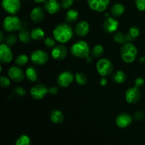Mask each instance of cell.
Returning <instances> with one entry per match:
<instances>
[{
    "label": "cell",
    "mask_w": 145,
    "mask_h": 145,
    "mask_svg": "<svg viewBox=\"0 0 145 145\" xmlns=\"http://www.w3.org/2000/svg\"><path fill=\"white\" fill-rule=\"evenodd\" d=\"M127 33H128L130 34V35H131L135 40V38H137V37L139 36V35H140V30L138 27L133 26L129 29V31Z\"/></svg>",
    "instance_id": "obj_33"
},
{
    "label": "cell",
    "mask_w": 145,
    "mask_h": 145,
    "mask_svg": "<svg viewBox=\"0 0 145 145\" xmlns=\"http://www.w3.org/2000/svg\"><path fill=\"white\" fill-rule=\"evenodd\" d=\"M74 80V76L70 72L65 71L62 72L59 74L57 79V82L58 85L61 87H67L71 84L72 83Z\"/></svg>",
    "instance_id": "obj_12"
},
{
    "label": "cell",
    "mask_w": 145,
    "mask_h": 145,
    "mask_svg": "<svg viewBox=\"0 0 145 145\" xmlns=\"http://www.w3.org/2000/svg\"><path fill=\"white\" fill-rule=\"evenodd\" d=\"M61 3L57 0H46L44 3V8L50 14H55L61 9Z\"/></svg>",
    "instance_id": "obj_13"
},
{
    "label": "cell",
    "mask_w": 145,
    "mask_h": 145,
    "mask_svg": "<svg viewBox=\"0 0 145 145\" xmlns=\"http://www.w3.org/2000/svg\"><path fill=\"white\" fill-rule=\"evenodd\" d=\"M107 83H108V80H107V79L105 77V76H103V78H101V79L100 84L101 86H106V85L107 84Z\"/></svg>",
    "instance_id": "obj_42"
},
{
    "label": "cell",
    "mask_w": 145,
    "mask_h": 145,
    "mask_svg": "<svg viewBox=\"0 0 145 145\" xmlns=\"http://www.w3.org/2000/svg\"><path fill=\"white\" fill-rule=\"evenodd\" d=\"M125 11V7L122 4H116L112 7L110 12L114 17H118L123 15Z\"/></svg>",
    "instance_id": "obj_23"
},
{
    "label": "cell",
    "mask_w": 145,
    "mask_h": 145,
    "mask_svg": "<svg viewBox=\"0 0 145 145\" xmlns=\"http://www.w3.org/2000/svg\"><path fill=\"white\" fill-rule=\"evenodd\" d=\"M6 44H7L9 46H12V45H15L17 42V38L15 35L14 34H11L8 35V36L6 38Z\"/></svg>",
    "instance_id": "obj_32"
},
{
    "label": "cell",
    "mask_w": 145,
    "mask_h": 145,
    "mask_svg": "<svg viewBox=\"0 0 145 145\" xmlns=\"http://www.w3.org/2000/svg\"><path fill=\"white\" fill-rule=\"evenodd\" d=\"M3 28L7 32H15L21 29L22 23L16 16H8L3 21Z\"/></svg>",
    "instance_id": "obj_4"
},
{
    "label": "cell",
    "mask_w": 145,
    "mask_h": 145,
    "mask_svg": "<svg viewBox=\"0 0 145 145\" xmlns=\"http://www.w3.org/2000/svg\"><path fill=\"white\" fill-rule=\"evenodd\" d=\"M13 54L9 45L6 43L0 45V60L2 63H9L12 60Z\"/></svg>",
    "instance_id": "obj_11"
},
{
    "label": "cell",
    "mask_w": 145,
    "mask_h": 145,
    "mask_svg": "<svg viewBox=\"0 0 145 145\" xmlns=\"http://www.w3.org/2000/svg\"><path fill=\"white\" fill-rule=\"evenodd\" d=\"M131 116L127 113H121L116 118V125L120 128H125L130 125L132 123Z\"/></svg>",
    "instance_id": "obj_17"
},
{
    "label": "cell",
    "mask_w": 145,
    "mask_h": 145,
    "mask_svg": "<svg viewBox=\"0 0 145 145\" xmlns=\"http://www.w3.org/2000/svg\"><path fill=\"white\" fill-rule=\"evenodd\" d=\"M14 93H15V94H16L17 96H25V93H26V91H25V90L23 87L17 86V87H16L15 89H14Z\"/></svg>",
    "instance_id": "obj_38"
},
{
    "label": "cell",
    "mask_w": 145,
    "mask_h": 145,
    "mask_svg": "<svg viewBox=\"0 0 145 145\" xmlns=\"http://www.w3.org/2000/svg\"><path fill=\"white\" fill-rule=\"evenodd\" d=\"M89 7L93 11L102 12L108 7L110 0H87Z\"/></svg>",
    "instance_id": "obj_10"
},
{
    "label": "cell",
    "mask_w": 145,
    "mask_h": 145,
    "mask_svg": "<svg viewBox=\"0 0 145 145\" xmlns=\"http://www.w3.org/2000/svg\"><path fill=\"white\" fill-rule=\"evenodd\" d=\"M121 57L125 62L132 63L135 61L137 55V49L133 44L126 42L123 44L120 50Z\"/></svg>",
    "instance_id": "obj_2"
},
{
    "label": "cell",
    "mask_w": 145,
    "mask_h": 145,
    "mask_svg": "<svg viewBox=\"0 0 145 145\" xmlns=\"http://www.w3.org/2000/svg\"><path fill=\"white\" fill-rule=\"evenodd\" d=\"M0 84L3 88H6L10 85V80L7 77L4 76H1L0 77Z\"/></svg>",
    "instance_id": "obj_35"
},
{
    "label": "cell",
    "mask_w": 145,
    "mask_h": 145,
    "mask_svg": "<svg viewBox=\"0 0 145 145\" xmlns=\"http://www.w3.org/2000/svg\"><path fill=\"white\" fill-rule=\"evenodd\" d=\"M31 139L26 135H22L17 139L15 145H30Z\"/></svg>",
    "instance_id": "obj_28"
},
{
    "label": "cell",
    "mask_w": 145,
    "mask_h": 145,
    "mask_svg": "<svg viewBox=\"0 0 145 145\" xmlns=\"http://www.w3.org/2000/svg\"><path fill=\"white\" fill-rule=\"evenodd\" d=\"M34 1L40 4V3H45L46 1V0H34Z\"/></svg>",
    "instance_id": "obj_43"
},
{
    "label": "cell",
    "mask_w": 145,
    "mask_h": 145,
    "mask_svg": "<svg viewBox=\"0 0 145 145\" xmlns=\"http://www.w3.org/2000/svg\"><path fill=\"white\" fill-rule=\"evenodd\" d=\"M103 51H104V50H103V46L101 45H97L93 48L91 54L95 57H100L103 54Z\"/></svg>",
    "instance_id": "obj_30"
},
{
    "label": "cell",
    "mask_w": 145,
    "mask_h": 145,
    "mask_svg": "<svg viewBox=\"0 0 145 145\" xmlns=\"http://www.w3.org/2000/svg\"><path fill=\"white\" fill-rule=\"evenodd\" d=\"M31 38L35 40H40L43 39L45 37V32L40 28H35L31 31Z\"/></svg>",
    "instance_id": "obj_24"
},
{
    "label": "cell",
    "mask_w": 145,
    "mask_h": 145,
    "mask_svg": "<svg viewBox=\"0 0 145 145\" xmlns=\"http://www.w3.org/2000/svg\"><path fill=\"white\" fill-rule=\"evenodd\" d=\"M141 98V92L138 87L135 86L134 87L130 88L125 93V99L127 103L134 104L137 103Z\"/></svg>",
    "instance_id": "obj_8"
},
{
    "label": "cell",
    "mask_w": 145,
    "mask_h": 145,
    "mask_svg": "<svg viewBox=\"0 0 145 145\" xmlns=\"http://www.w3.org/2000/svg\"><path fill=\"white\" fill-rule=\"evenodd\" d=\"M74 0H62L61 1V5L63 8H69L73 5Z\"/></svg>",
    "instance_id": "obj_37"
},
{
    "label": "cell",
    "mask_w": 145,
    "mask_h": 145,
    "mask_svg": "<svg viewBox=\"0 0 145 145\" xmlns=\"http://www.w3.org/2000/svg\"><path fill=\"white\" fill-rule=\"evenodd\" d=\"M135 4L137 9L141 11H145V0H135Z\"/></svg>",
    "instance_id": "obj_36"
},
{
    "label": "cell",
    "mask_w": 145,
    "mask_h": 145,
    "mask_svg": "<svg viewBox=\"0 0 145 145\" xmlns=\"http://www.w3.org/2000/svg\"><path fill=\"white\" fill-rule=\"evenodd\" d=\"M55 43H56V42H55V40L52 38H50V37H48V38L44 40V45L48 48H52V47L55 46Z\"/></svg>",
    "instance_id": "obj_34"
},
{
    "label": "cell",
    "mask_w": 145,
    "mask_h": 145,
    "mask_svg": "<svg viewBox=\"0 0 145 145\" xmlns=\"http://www.w3.org/2000/svg\"><path fill=\"white\" fill-rule=\"evenodd\" d=\"M23 1H25V0H23Z\"/></svg>",
    "instance_id": "obj_47"
},
{
    "label": "cell",
    "mask_w": 145,
    "mask_h": 145,
    "mask_svg": "<svg viewBox=\"0 0 145 145\" xmlns=\"http://www.w3.org/2000/svg\"><path fill=\"white\" fill-rule=\"evenodd\" d=\"M48 55L46 52L42 50H36L31 52L30 59L31 62L35 65H42L48 60Z\"/></svg>",
    "instance_id": "obj_6"
},
{
    "label": "cell",
    "mask_w": 145,
    "mask_h": 145,
    "mask_svg": "<svg viewBox=\"0 0 145 145\" xmlns=\"http://www.w3.org/2000/svg\"><path fill=\"white\" fill-rule=\"evenodd\" d=\"M133 118H134L135 120L140 121V120H142L144 119V114L142 111H136L135 113H134Z\"/></svg>",
    "instance_id": "obj_39"
},
{
    "label": "cell",
    "mask_w": 145,
    "mask_h": 145,
    "mask_svg": "<svg viewBox=\"0 0 145 145\" xmlns=\"http://www.w3.org/2000/svg\"><path fill=\"white\" fill-rule=\"evenodd\" d=\"M96 69L98 72L102 76H107L113 72V64L110 59L108 58H103L98 61L96 64Z\"/></svg>",
    "instance_id": "obj_5"
},
{
    "label": "cell",
    "mask_w": 145,
    "mask_h": 145,
    "mask_svg": "<svg viewBox=\"0 0 145 145\" xmlns=\"http://www.w3.org/2000/svg\"><path fill=\"white\" fill-rule=\"evenodd\" d=\"M58 92V89L57 87H51L49 89V93L52 95H55Z\"/></svg>",
    "instance_id": "obj_41"
},
{
    "label": "cell",
    "mask_w": 145,
    "mask_h": 145,
    "mask_svg": "<svg viewBox=\"0 0 145 145\" xmlns=\"http://www.w3.org/2000/svg\"><path fill=\"white\" fill-rule=\"evenodd\" d=\"M25 76H26L27 79L31 82H36L38 77V71L36 70L35 68L33 67H29L28 68H27L26 71H25Z\"/></svg>",
    "instance_id": "obj_21"
},
{
    "label": "cell",
    "mask_w": 145,
    "mask_h": 145,
    "mask_svg": "<svg viewBox=\"0 0 145 145\" xmlns=\"http://www.w3.org/2000/svg\"><path fill=\"white\" fill-rule=\"evenodd\" d=\"M49 93V89L44 84H38L31 89V95L33 99L40 100Z\"/></svg>",
    "instance_id": "obj_9"
},
{
    "label": "cell",
    "mask_w": 145,
    "mask_h": 145,
    "mask_svg": "<svg viewBox=\"0 0 145 145\" xmlns=\"http://www.w3.org/2000/svg\"><path fill=\"white\" fill-rule=\"evenodd\" d=\"M53 37L57 42L65 43L72 38L74 35L72 26L67 24H60L54 28Z\"/></svg>",
    "instance_id": "obj_1"
},
{
    "label": "cell",
    "mask_w": 145,
    "mask_h": 145,
    "mask_svg": "<svg viewBox=\"0 0 145 145\" xmlns=\"http://www.w3.org/2000/svg\"><path fill=\"white\" fill-rule=\"evenodd\" d=\"M28 62V57L26 55H20L16 57L15 59V63L18 65V67H22L26 65Z\"/></svg>",
    "instance_id": "obj_27"
},
{
    "label": "cell",
    "mask_w": 145,
    "mask_h": 145,
    "mask_svg": "<svg viewBox=\"0 0 145 145\" xmlns=\"http://www.w3.org/2000/svg\"><path fill=\"white\" fill-rule=\"evenodd\" d=\"M79 17V12L76 9H69L67 12L65 20L67 23H73L77 20Z\"/></svg>",
    "instance_id": "obj_25"
},
{
    "label": "cell",
    "mask_w": 145,
    "mask_h": 145,
    "mask_svg": "<svg viewBox=\"0 0 145 145\" xmlns=\"http://www.w3.org/2000/svg\"><path fill=\"white\" fill-rule=\"evenodd\" d=\"M18 38H19L21 42L27 44L30 42L31 39V33L28 32V30L22 27L21 29L19 31V33H18Z\"/></svg>",
    "instance_id": "obj_22"
},
{
    "label": "cell",
    "mask_w": 145,
    "mask_h": 145,
    "mask_svg": "<svg viewBox=\"0 0 145 145\" xmlns=\"http://www.w3.org/2000/svg\"><path fill=\"white\" fill-rule=\"evenodd\" d=\"M144 60H145V57H142V58H141V59H140V62H144Z\"/></svg>",
    "instance_id": "obj_46"
},
{
    "label": "cell",
    "mask_w": 145,
    "mask_h": 145,
    "mask_svg": "<svg viewBox=\"0 0 145 145\" xmlns=\"http://www.w3.org/2000/svg\"><path fill=\"white\" fill-rule=\"evenodd\" d=\"M51 55L56 60H62L67 55V49L64 45H58L52 49Z\"/></svg>",
    "instance_id": "obj_14"
},
{
    "label": "cell",
    "mask_w": 145,
    "mask_h": 145,
    "mask_svg": "<svg viewBox=\"0 0 145 145\" xmlns=\"http://www.w3.org/2000/svg\"><path fill=\"white\" fill-rule=\"evenodd\" d=\"M114 40L118 44H124L126 41L125 35L121 32H117L114 35Z\"/></svg>",
    "instance_id": "obj_31"
},
{
    "label": "cell",
    "mask_w": 145,
    "mask_h": 145,
    "mask_svg": "<svg viewBox=\"0 0 145 145\" xmlns=\"http://www.w3.org/2000/svg\"><path fill=\"white\" fill-rule=\"evenodd\" d=\"M144 84V80L142 77H137V79H135V86L137 87H140V86H142Z\"/></svg>",
    "instance_id": "obj_40"
},
{
    "label": "cell",
    "mask_w": 145,
    "mask_h": 145,
    "mask_svg": "<svg viewBox=\"0 0 145 145\" xmlns=\"http://www.w3.org/2000/svg\"><path fill=\"white\" fill-rule=\"evenodd\" d=\"M45 16V11L42 8L40 7H35L31 13V18L33 22L39 23L43 19Z\"/></svg>",
    "instance_id": "obj_19"
},
{
    "label": "cell",
    "mask_w": 145,
    "mask_h": 145,
    "mask_svg": "<svg viewBox=\"0 0 145 145\" xmlns=\"http://www.w3.org/2000/svg\"><path fill=\"white\" fill-rule=\"evenodd\" d=\"M50 120L55 124H61L64 121V115L60 110H53L50 113Z\"/></svg>",
    "instance_id": "obj_20"
},
{
    "label": "cell",
    "mask_w": 145,
    "mask_h": 145,
    "mask_svg": "<svg viewBox=\"0 0 145 145\" xmlns=\"http://www.w3.org/2000/svg\"><path fill=\"white\" fill-rule=\"evenodd\" d=\"M2 7L7 13L15 15L21 8L20 0H2Z\"/></svg>",
    "instance_id": "obj_7"
},
{
    "label": "cell",
    "mask_w": 145,
    "mask_h": 145,
    "mask_svg": "<svg viewBox=\"0 0 145 145\" xmlns=\"http://www.w3.org/2000/svg\"><path fill=\"white\" fill-rule=\"evenodd\" d=\"M0 35H1V38H0V41L2 42L3 40H4V35H3V33L2 32H0Z\"/></svg>",
    "instance_id": "obj_44"
},
{
    "label": "cell",
    "mask_w": 145,
    "mask_h": 145,
    "mask_svg": "<svg viewBox=\"0 0 145 145\" xmlns=\"http://www.w3.org/2000/svg\"><path fill=\"white\" fill-rule=\"evenodd\" d=\"M126 79H127V76H126L125 73L124 72H123V71H117V72L113 74V80L116 83H123V82H125Z\"/></svg>",
    "instance_id": "obj_26"
},
{
    "label": "cell",
    "mask_w": 145,
    "mask_h": 145,
    "mask_svg": "<svg viewBox=\"0 0 145 145\" xmlns=\"http://www.w3.org/2000/svg\"><path fill=\"white\" fill-rule=\"evenodd\" d=\"M75 79L79 85H85L87 83V78L86 75L82 72H77L75 74Z\"/></svg>",
    "instance_id": "obj_29"
},
{
    "label": "cell",
    "mask_w": 145,
    "mask_h": 145,
    "mask_svg": "<svg viewBox=\"0 0 145 145\" xmlns=\"http://www.w3.org/2000/svg\"><path fill=\"white\" fill-rule=\"evenodd\" d=\"M74 32L78 36H86L89 32V24L86 21H82L78 23L74 28Z\"/></svg>",
    "instance_id": "obj_18"
},
{
    "label": "cell",
    "mask_w": 145,
    "mask_h": 145,
    "mask_svg": "<svg viewBox=\"0 0 145 145\" xmlns=\"http://www.w3.org/2000/svg\"><path fill=\"white\" fill-rule=\"evenodd\" d=\"M8 74L9 77L16 82H21L24 80L25 76L24 71L20 67L16 66H13L9 68Z\"/></svg>",
    "instance_id": "obj_15"
},
{
    "label": "cell",
    "mask_w": 145,
    "mask_h": 145,
    "mask_svg": "<svg viewBox=\"0 0 145 145\" xmlns=\"http://www.w3.org/2000/svg\"><path fill=\"white\" fill-rule=\"evenodd\" d=\"M86 59H87V62H91V58L90 57H86Z\"/></svg>",
    "instance_id": "obj_45"
},
{
    "label": "cell",
    "mask_w": 145,
    "mask_h": 145,
    "mask_svg": "<svg viewBox=\"0 0 145 145\" xmlns=\"http://www.w3.org/2000/svg\"><path fill=\"white\" fill-rule=\"evenodd\" d=\"M71 53L76 57L86 58L90 53L89 44L84 40L77 41L71 48Z\"/></svg>",
    "instance_id": "obj_3"
},
{
    "label": "cell",
    "mask_w": 145,
    "mask_h": 145,
    "mask_svg": "<svg viewBox=\"0 0 145 145\" xmlns=\"http://www.w3.org/2000/svg\"><path fill=\"white\" fill-rule=\"evenodd\" d=\"M119 23L113 17H107L103 23V29L106 33H111L117 31Z\"/></svg>",
    "instance_id": "obj_16"
}]
</instances>
